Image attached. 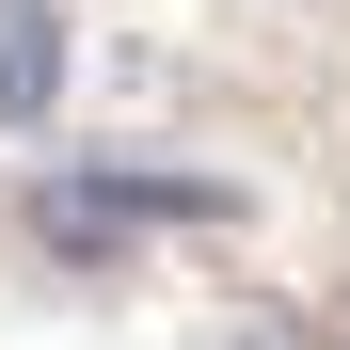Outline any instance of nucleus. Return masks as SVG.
I'll use <instances>...</instances> for the list:
<instances>
[{
  "label": "nucleus",
  "mask_w": 350,
  "mask_h": 350,
  "mask_svg": "<svg viewBox=\"0 0 350 350\" xmlns=\"http://www.w3.org/2000/svg\"><path fill=\"white\" fill-rule=\"evenodd\" d=\"M159 223H239V191H223V175H144V159H80V175L32 191V239L48 255H128V239H159Z\"/></svg>",
  "instance_id": "1"
},
{
  "label": "nucleus",
  "mask_w": 350,
  "mask_h": 350,
  "mask_svg": "<svg viewBox=\"0 0 350 350\" xmlns=\"http://www.w3.org/2000/svg\"><path fill=\"white\" fill-rule=\"evenodd\" d=\"M80 80V32H64V0H0V128H48Z\"/></svg>",
  "instance_id": "2"
}]
</instances>
